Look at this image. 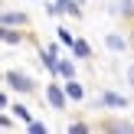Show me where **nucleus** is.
<instances>
[{"instance_id": "2", "label": "nucleus", "mask_w": 134, "mask_h": 134, "mask_svg": "<svg viewBox=\"0 0 134 134\" xmlns=\"http://www.w3.org/2000/svg\"><path fill=\"white\" fill-rule=\"evenodd\" d=\"M46 95H49V105H52V108H65V95H62V88H59V85H49V92H46Z\"/></svg>"}, {"instance_id": "3", "label": "nucleus", "mask_w": 134, "mask_h": 134, "mask_svg": "<svg viewBox=\"0 0 134 134\" xmlns=\"http://www.w3.org/2000/svg\"><path fill=\"white\" fill-rule=\"evenodd\" d=\"M65 10H69V13H79V7L72 3V0H56V3L49 7V13H65Z\"/></svg>"}, {"instance_id": "14", "label": "nucleus", "mask_w": 134, "mask_h": 134, "mask_svg": "<svg viewBox=\"0 0 134 134\" xmlns=\"http://www.w3.org/2000/svg\"><path fill=\"white\" fill-rule=\"evenodd\" d=\"M69 131H72V134H88V128H85V124H72Z\"/></svg>"}, {"instance_id": "1", "label": "nucleus", "mask_w": 134, "mask_h": 134, "mask_svg": "<svg viewBox=\"0 0 134 134\" xmlns=\"http://www.w3.org/2000/svg\"><path fill=\"white\" fill-rule=\"evenodd\" d=\"M7 85H13L16 92H30V88H33L30 79H26V75H16V72H10V75H7Z\"/></svg>"}, {"instance_id": "11", "label": "nucleus", "mask_w": 134, "mask_h": 134, "mask_svg": "<svg viewBox=\"0 0 134 134\" xmlns=\"http://www.w3.org/2000/svg\"><path fill=\"white\" fill-rule=\"evenodd\" d=\"M30 134H46V124H39V121H30Z\"/></svg>"}, {"instance_id": "9", "label": "nucleus", "mask_w": 134, "mask_h": 134, "mask_svg": "<svg viewBox=\"0 0 134 134\" xmlns=\"http://www.w3.org/2000/svg\"><path fill=\"white\" fill-rule=\"evenodd\" d=\"M105 43H108V49H121V46H124V39H121V36H108Z\"/></svg>"}, {"instance_id": "8", "label": "nucleus", "mask_w": 134, "mask_h": 134, "mask_svg": "<svg viewBox=\"0 0 134 134\" xmlns=\"http://www.w3.org/2000/svg\"><path fill=\"white\" fill-rule=\"evenodd\" d=\"M13 23H23L20 13H3V26H13Z\"/></svg>"}, {"instance_id": "15", "label": "nucleus", "mask_w": 134, "mask_h": 134, "mask_svg": "<svg viewBox=\"0 0 134 134\" xmlns=\"http://www.w3.org/2000/svg\"><path fill=\"white\" fill-rule=\"evenodd\" d=\"M128 82H131V85H134V65H131V72H128Z\"/></svg>"}, {"instance_id": "10", "label": "nucleus", "mask_w": 134, "mask_h": 134, "mask_svg": "<svg viewBox=\"0 0 134 134\" xmlns=\"http://www.w3.org/2000/svg\"><path fill=\"white\" fill-rule=\"evenodd\" d=\"M59 43H65V46H75V43H72V33H69V30H59Z\"/></svg>"}, {"instance_id": "13", "label": "nucleus", "mask_w": 134, "mask_h": 134, "mask_svg": "<svg viewBox=\"0 0 134 134\" xmlns=\"http://www.w3.org/2000/svg\"><path fill=\"white\" fill-rule=\"evenodd\" d=\"M72 49H75V56H88V46H85V43H75Z\"/></svg>"}, {"instance_id": "7", "label": "nucleus", "mask_w": 134, "mask_h": 134, "mask_svg": "<svg viewBox=\"0 0 134 134\" xmlns=\"http://www.w3.org/2000/svg\"><path fill=\"white\" fill-rule=\"evenodd\" d=\"M56 72L65 75V79H72V62H56Z\"/></svg>"}, {"instance_id": "12", "label": "nucleus", "mask_w": 134, "mask_h": 134, "mask_svg": "<svg viewBox=\"0 0 134 134\" xmlns=\"http://www.w3.org/2000/svg\"><path fill=\"white\" fill-rule=\"evenodd\" d=\"M13 111H16V118H23V121H30V108H23V105H16Z\"/></svg>"}, {"instance_id": "5", "label": "nucleus", "mask_w": 134, "mask_h": 134, "mask_svg": "<svg viewBox=\"0 0 134 134\" xmlns=\"http://www.w3.org/2000/svg\"><path fill=\"white\" fill-rule=\"evenodd\" d=\"M105 105H108V108H124V95H115V92H108V95H105Z\"/></svg>"}, {"instance_id": "4", "label": "nucleus", "mask_w": 134, "mask_h": 134, "mask_svg": "<svg viewBox=\"0 0 134 134\" xmlns=\"http://www.w3.org/2000/svg\"><path fill=\"white\" fill-rule=\"evenodd\" d=\"M65 92H69L72 102H79V98H82V85H79L75 79H69V82H65Z\"/></svg>"}, {"instance_id": "6", "label": "nucleus", "mask_w": 134, "mask_h": 134, "mask_svg": "<svg viewBox=\"0 0 134 134\" xmlns=\"http://www.w3.org/2000/svg\"><path fill=\"white\" fill-rule=\"evenodd\" d=\"M3 43H7V46H13V43H20V33H13L10 26H7V30H3Z\"/></svg>"}]
</instances>
